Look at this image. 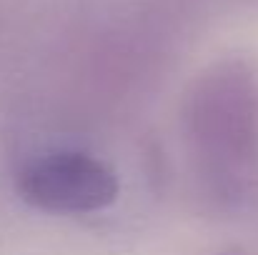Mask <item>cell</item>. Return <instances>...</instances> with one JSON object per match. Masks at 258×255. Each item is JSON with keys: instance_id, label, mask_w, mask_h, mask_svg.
Here are the masks:
<instances>
[{"instance_id": "obj_1", "label": "cell", "mask_w": 258, "mask_h": 255, "mask_svg": "<svg viewBox=\"0 0 258 255\" xmlns=\"http://www.w3.org/2000/svg\"><path fill=\"white\" fill-rule=\"evenodd\" d=\"M18 190L25 203L53 215H86L115 203L118 178L88 153H48L20 173Z\"/></svg>"}]
</instances>
